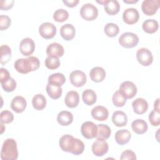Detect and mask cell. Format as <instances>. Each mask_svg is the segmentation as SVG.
Segmentation results:
<instances>
[{
  "instance_id": "obj_1",
  "label": "cell",
  "mask_w": 160,
  "mask_h": 160,
  "mask_svg": "<svg viewBox=\"0 0 160 160\" xmlns=\"http://www.w3.org/2000/svg\"><path fill=\"white\" fill-rule=\"evenodd\" d=\"M40 66L39 59L35 56L18 59L14 64L15 69L19 73L27 74L37 70Z\"/></svg>"
},
{
  "instance_id": "obj_2",
  "label": "cell",
  "mask_w": 160,
  "mask_h": 160,
  "mask_svg": "<svg viewBox=\"0 0 160 160\" xmlns=\"http://www.w3.org/2000/svg\"><path fill=\"white\" fill-rule=\"evenodd\" d=\"M18 158L16 141L12 138L6 139L2 145L1 158L2 160H16Z\"/></svg>"
},
{
  "instance_id": "obj_3",
  "label": "cell",
  "mask_w": 160,
  "mask_h": 160,
  "mask_svg": "<svg viewBox=\"0 0 160 160\" xmlns=\"http://www.w3.org/2000/svg\"><path fill=\"white\" fill-rule=\"evenodd\" d=\"M139 42V38L137 34L126 32L122 33L119 38V44L126 48H132L135 47Z\"/></svg>"
},
{
  "instance_id": "obj_4",
  "label": "cell",
  "mask_w": 160,
  "mask_h": 160,
  "mask_svg": "<svg viewBox=\"0 0 160 160\" xmlns=\"http://www.w3.org/2000/svg\"><path fill=\"white\" fill-rule=\"evenodd\" d=\"M80 15L86 21H93L98 16V9L92 4L86 3L80 9Z\"/></svg>"
},
{
  "instance_id": "obj_5",
  "label": "cell",
  "mask_w": 160,
  "mask_h": 160,
  "mask_svg": "<svg viewBox=\"0 0 160 160\" xmlns=\"http://www.w3.org/2000/svg\"><path fill=\"white\" fill-rule=\"evenodd\" d=\"M136 58L138 61L144 66H150L153 61L152 52L147 48H142L139 49L136 52Z\"/></svg>"
},
{
  "instance_id": "obj_6",
  "label": "cell",
  "mask_w": 160,
  "mask_h": 160,
  "mask_svg": "<svg viewBox=\"0 0 160 160\" xmlns=\"http://www.w3.org/2000/svg\"><path fill=\"white\" fill-rule=\"evenodd\" d=\"M81 132L85 138L88 139H92L97 136L98 126L91 121H86L81 125Z\"/></svg>"
},
{
  "instance_id": "obj_7",
  "label": "cell",
  "mask_w": 160,
  "mask_h": 160,
  "mask_svg": "<svg viewBox=\"0 0 160 160\" xmlns=\"http://www.w3.org/2000/svg\"><path fill=\"white\" fill-rule=\"evenodd\" d=\"M119 91L127 99L134 97L137 93L138 89L136 85L132 82L126 81L121 84Z\"/></svg>"
},
{
  "instance_id": "obj_8",
  "label": "cell",
  "mask_w": 160,
  "mask_h": 160,
  "mask_svg": "<svg viewBox=\"0 0 160 160\" xmlns=\"http://www.w3.org/2000/svg\"><path fill=\"white\" fill-rule=\"evenodd\" d=\"M39 32L43 38L46 39H51L56 34V27L51 22H45L39 26Z\"/></svg>"
},
{
  "instance_id": "obj_9",
  "label": "cell",
  "mask_w": 160,
  "mask_h": 160,
  "mask_svg": "<svg viewBox=\"0 0 160 160\" xmlns=\"http://www.w3.org/2000/svg\"><path fill=\"white\" fill-rule=\"evenodd\" d=\"M160 6L159 0H144L141 4V9L147 16L154 15Z\"/></svg>"
},
{
  "instance_id": "obj_10",
  "label": "cell",
  "mask_w": 160,
  "mask_h": 160,
  "mask_svg": "<svg viewBox=\"0 0 160 160\" xmlns=\"http://www.w3.org/2000/svg\"><path fill=\"white\" fill-rule=\"evenodd\" d=\"M109 149V145L105 139H97L92 145L93 154L98 157L102 156L106 154Z\"/></svg>"
},
{
  "instance_id": "obj_11",
  "label": "cell",
  "mask_w": 160,
  "mask_h": 160,
  "mask_svg": "<svg viewBox=\"0 0 160 160\" xmlns=\"http://www.w3.org/2000/svg\"><path fill=\"white\" fill-rule=\"evenodd\" d=\"M71 83L76 88L82 87L85 84L87 78L85 73L80 70H75L71 72L69 75Z\"/></svg>"
},
{
  "instance_id": "obj_12",
  "label": "cell",
  "mask_w": 160,
  "mask_h": 160,
  "mask_svg": "<svg viewBox=\"0 0 160 160\" xmlns=\"http://www.w3.org/2000/svg\"><path fill=\"white\" fill-rule=\"evenodd\" d=\"M35 50V43L34 41L29 38H24L19 44V51L21 54L25 56L31 55Z\"/></svg>"
},
{
  "instance_id": "obj_13",
  "label": "cell",
  "mask_w": 160,
  "mask_h": 160,
  "mask_svg": "<svg viewBox=\"0 0 160 160\" xmlns=\"http://www.w3.org/2000/svg\"><path fill=\"white\" fill-rule=\"evenodd\" d=\"M122 19L126 24H133L139 21V13L136 8H128L123 12Z\"/></svg>"
},
{
  "instance_id": "obj_14",
  "label": "cell",
  "mask_w": 160,
  "mask_h": 160,
  "mask_svg": "<svg viewBox=\"0 0 160 160\" xmlns=\"http://www.w3.org/2000/svg\"><path fill=\"white\" fill-rule=\"evenodd\" d=\"M27 102L25 98L21 96L14 97L11 102V109L16 113L22 112L26 108Z\"/></svg>"
},
{
  "instance_id": "obj_15",
  "label": "cell",
  "mask_w": 160,
  "mask_h": 160,
  "mask_svg": "<svg viewBox=\"0 0 160 160\" xmlns=\"http://www.w3.org/2000/svg\"><path fill=\"white\" fill-rule=\"evenodd\" d=\"M92 117L97 121H105L109 116V111L102 106H97L93 108L91 112Z\"/></svg>"
},
{
  "instance_id": "obj_16",
  "label": "cell",
  "mask_w": 160,
  "mask_h": 160,
  "mask_svg": "<svg viewBox=\"0 0 160 160\" xmlns=\"http://www.w3.org/2000/svg\"><path fill=\"white\" fill-rule=\"evenodd\" d=\"M133 111L138 114H142L146 112L148 109V103L147 101L141 98H138L132 102Z\"/></svg>"
},
{
  "instance_id": "obj_17",
  "label": "cell",
  "mask_w": 160,
  "mask_h": 160,
  "mask_svg": "<svg viewBox=\"0 0 160 160\" xmlns=\"http://www.w3.org/2000/svg\"><path fill=\"white\" fill-rule=\"evenodd\" d=\"M60 34L61 37L66 41L72 40L76 34V30L71 24H65L60 28Z\"/></svg>"
},
{
  "instance_id": "obj_18",
  "label": "cell",
  "mask_w": 160,
  "mask_h": 160,
  "mask_svg": "<svg viewBox=\"0 0 160 160\" xmlns=\"http://www.w3.org/2000/svg\"><path fill=\"white\" fill-rule=\"evenodd\" d=\"M84 150V142L78 138H72L69 149V152L74 155H79L83 152Z\"/></svg>"
},
{
  "instance_id": "obj_19",
  "label": "cell",
  "mask_w": 160,
  "mask_h": 160,
  "mask_svg": "<svg viewBox=\"0 0 160 160\" xmlns=\"http://www.w3.org/2000/svg\"><path fill=\"white\" fill-rule=\"evenodd\" d=\"M64 102L66 105L70 108H76L79 102V96L75 91H68L65 96Z\"/></svg>"
},
{
  "instance_id": "obj_20",
  "label": "cell",
  "mask_w": 160,
  "mask_h": 160,
  "mask_svg": "<svg viewBox=\"0 0 160 160\" xmlns=\"http://www.w3.org/2000/svg\"><path fill=\"white\" fill-rule=\"evenodd\" d=\"M64 49L63 46L58 42H52L46 48V54L48 56H52L56 57H62L64 54Z\"/></svg>"
},
{
  "instance_id": "obj_21",
  "label": "cell",
  "mask_w": 160,
  "mask_h": 160,
  "mask_svg": "<svg viewBox=\"0 0 160 160\" xmlns=\"http://www.w3.org/2000/svg\"><path fill=\"white\" fill-rule=\"evenodd\" d=\"M112 121L117 127H122L128 122V117L125 112L121 111H116L112 116Z\"/></svg>"
},
{
  "instance_id": "obj_22",
  "label": "cell",
  "mask_w": 160,
  "mask_h": 160,
  "mask_svg": "<svg viewBox=\"0 0 160 160\" xmlns=\"http://www.w3.org/2000/svg\"><path fill=\"white\" fill-rule=\"evenodd\" d=\"M89 76L92 81L100 82L105 78L106 71L102 68L96 66L91 69L89 72Z\"/></svg>"
},
{
  "instance_id": "obj_23",
  "label": "cell",
  "mask_w": 160,
  "mask_h": 160,
  "mask_svg": "<svg viewBox=\"0 0 160 160\" xmlns=\"http://www.w3.org/2000/svg\"><path fill=\"white\" fill-rule=\"evenodd\" d=\"M116 142L119 145L127 144L131 138V134L128 129L118 130L114 136Z\"/></svg>"
},
{
  "instance_id": "obj_24",
  "label": "cell",
  "mask_w": 160,
  "mask_h": 160,
  "mask_svg": "<svg viewBox=\"0 0 160 160\" xmlns=\"http://www.w3.org/2000/svg\"><path fill=\"white\" fill-rule=\"evenodd\" d=\"M57 121L61 126H68L73 121V115L69 111H62L58 113L57 116Z\"/></svg>"
},
{
  "instance_id": "obj_25",
  "label": "cell",
  "mask_w": 160,
  "mask_h": 160,
  "mask_svg": "<svg viewBox=\"0 0 160 160\" xmlns=\"http://www.w3.org/2000/svg\"><path fill=\"white\" fill-rule=\"evenodd\" d=\"M131 128L132 131L138 134L145 133L148 130L147 122L141 119H137L132 122Z\"/></svg>"
},
{
  "instance_id": "obj_26",
  "label": "cell",
  "mask_w": 160,
  "mask_h": 160,
  "mask_svg": "<svg viewBox=\"0 0 160 160\" xmlns=\"http://www.w3.org/2000/svg\"><path fill=\"white\" fill-rule=\"evenodd\" d=\"M46 89L48 96L53 99H59L62 93V89L61 86L54 85L50 83L47 84Z\"/></svg>"
},
{
  "instance_id": "obj_27",
  "label": "cell",
  "mask_w": 160,
  "mask_h": 160,
  "mask_svg": "<svg viewBox=\"0 0 160 160\" xmlns=\"http://www.w3.org/2000/svg\"><path fill=\"white\" fill-rule=\"evenodd\" d=\"M159 28L158 22L156 20L154 19H146L145 20L142 24V28L143 31L148 34H153L156 32Z\"/></svg>"
},
{
  "instance_id": "obj_28",
  "label": "cell",
  "mask_w": 160,
  "mask_h": 160,
  "mask_svg": "<svg viewBox=\"0 0 160 160\" xmlns=\"http://www.w3.org/2000/svg\"><path fill=\"white\" fill-rule=\"evenodd\" d=\"M82 98L83 102L86 104L88 106H91L96 102L97 96L96 92L93 90L90 89H87L82 92Z\"/></svg>"
},
{
  "instance_id": "obj_29",
  "label": "cell",
  "mask_w": 160,
  "mask_h": 160,
  "mask_svg": "<svg viewBox=\"0 0 160 160\" xmlns=\"http://www.w3.org/2000/svg\"><path fill=\"white\" fill-rule=\"evenodd\" d=\"M46 99L44 95L37 94L32 98V104L33 108L38 111L42 110L46 106Z\"/></svg>"
},
{
  "instance_id": "obj_30",
  "label": "cell",
  "mask_w": 160,
  "mask_h": 160,
  "mask_svg": "<svg viewBox=\"0 0 160 160\" xmlns=\"http://www.w3.org/2000/svg\"><path fill=\"white\" fill-rule=\"evenodd\" d=\"M98 126V133L96 136L97 139H108L111 134V128L106 124H99Z\"/></svg>"
},
{
  "instance_id": "obj_31",
  "label": "cell",
  "mask_w": 160,
  "mask_h": 160,
  "mask_svg": "<svg viewBox=\"0 0 160 160\" xmlns=\"http://www.w3.org/2000/svg\"><path fill=\"white\" fill-rule=\"evenodd\" d=\"M120 5L116 0H108L104 5V10L109 15H115L119 11Z\"/></svg>"
},
{
  "instance_id": "obj_32",
  "label": "cell",
  "mask_w": 160,
  "mask_h": 160,
  "mask_svg": "<svg viewBox=\"0 0 160 160\" xmlns=\"http://www.w3.org/2000/svg\"><path fill=\"white\" fill-rule=\"evenodd\" d=\"M66 81L65 76L63 74L60 72H56L52 74L48 77V83L61 86L64 84Z\"/></svg>"
},
{
  "instance_id": "obj_33",
  "label": "cell",
  "mask_w": 160,
  "mask_h": 160,
  "mask_svg": "<svg viewBox=\"0 0 160 160\" xmlns=\"http://www.w3.org/2000/svg\"><path fill=\"white\" fill-rule=\"evenodd\" d=\"M1 51V63L5 64L8 63L12 57L11 48L8 45H2L0 48Z\"/></svg>"
},
{
  "instance_id": "obj_34",
  "label": "cell",
  "mask_w": 160,
  "mask_h": 160,
  "mask_svg": "<svg viewBox=\"0 0 160 160\" xmlns=\"http://www.w3.org/2000/svg\"><path fill=\"white\" fill-rule=\"evenodd\" d=\"M104 33L108 37H115L119 32V28L116 24L109 22L106 24L104 28Z\"/></svg>"
},
{
  "instance_id": "obj_35",
  "label": "cell",
  "mask_w": 160,
  "mask_h": 160,
  "mask_svg": "<svg viewBox=\"0 0 160 160\" xmlns=\"http://www.w3.org/2000/svg\"><path fill=\"white\" fill-rule=\"evenodd\" d=\"M45 66L49 69H56L60 66V61L58 57L48 56L45 59Z\"/></svg>"
},
{
  "instance_id": "obj_36",
  "label": "cell",
  "mask_w": 160,
  "mask_h": 160,
  "mask_svg": "<svg viewBox=\"0 0 160 160\" xmlns=\"http://www.w3.org/2000/svg\"><path fill=\"white\" fill-rule=\"evenodd\" d=\"M112 101L114 105L116 107H122L126 102V99L119 90L113 94Z\"/></svg>"
},
{
  "instance_id": "obj_37",
  "label": "cell",
  "mask_w": 160,
  "mask_h": 160,
  "mask_svg": "<svg viewBox=\"0 0 160 160\" xmlns=\"http://www.w3.org/2000/svg\"><path fill=\"white\" fill-rule=\"evenodd\" d=\"M69 18L68 12L64 9H58L53 14V19L55 21L62 22L65 21Z\"/></svg>"
},
{
  "instance_id": "obj_38",
  "label": "cell",
  "mask_w": 160,
  "mask_h": 160,
  "mask_svg": "<svg viewBox=\"0 0 160 160\" xmlns=\"http://www.w3.org/2000/svg\"><path fill=\"white\" fill-rule=\"evenodd\" d=\"M73 138L72 135L65 134L63 135L59 141V145L61 149L65 152H69V148L71 139Z\"/></svg>"
},
{
  "instance_id": "obj_39",
  "label": "cell",
  "mask_w": 160,
  "mask_h": 160,
  "mask_svg": "<svg viewBox=\"0 0 160 160\" xmlns=\"http://www.w3.org/2000/svg\"><path fill=\"white\" fill-rule=\"evenodd\" d=\"M1 84L2 89L5 91L8 92L13 91L16 88V82L11 77H10L6 81H5L2 82H1Z\"/></svg>"
},
{
  "instance_id": "obj_40",
  "label": "cell",
  "mask_w": 160,
  "mask_h": 160,
  "mask_svg": "<svg viewBox=\"0 0 160 160\" xmlns=\"http://www.w3.org/2000/svg\"><path fill=\"white\" fill-rule=\"evenodd\" d=\"M14 120V115L13 114L8 111L4 110L2 111L0 114V121L3 124H9Z\"/></svg>"
},
{
  "instance_id": "obj_41",
  "label": "cell",
  "mask_w": 160,
  "mask_h": 160,
  "mask_svg": "<svg viewBox=\"0 0 160 160\" xmlns=\"http://www.w3.org/2000/svg\"><path fill=\"white\" fill-rule=\"evenodd\" d=\"M149 121L151 124L153 126H158L160 124V118H159V112L155 110L151 111L149 114Z\"/></svg>"
},
{
  "instance_id": "obj_42",
  "label": "cell",
  "mask_w": 160,
  "mask_h": 160,
  "mask_svg": "<svg viewBox=\"0 0 160 160\" xmlns=\"http://www.w3.org/2000/svg\"><path fill=\"white\" fill-rule=\"evenodd\" d=\"M11 23V18L7 15L0 16V29L1 31L8 29Z\"/></svg>"
},
{
  "instance_id": "obj_43",
  "label": "cell",
  "mask_w": 160,
  "mask_h": 160,
  "mask_svg": "<svg viewBox=\"0 0 160 160\" xmlns=\"http://www.w3.org/2000/svg\"><path fill=\"white\" fill-rule=\"evenodd\" d=\"M121 160H136V156L134 152L131 150L127 149L124 151L120 156Z\"/></svg>"
},
{
  "instance_id": "obj_44",
  "label": "cell",
  "mask_w": 160,
  "mask_h": 160,
  "mask_svg": "<svg viewBox=\"0 0 160 160\" xmlns=\"http://www.w3.org/2000/svg\"><path fill=\"white\" fill-rule=\"evenodd\" d=\"M14 3V1L13 0H1L0 1V9L4 11L9 10L12 8Z\"/></svg>"
},
{
  "instance_id": "obj_45",
  "label": "cell",
  "mask_w": 160,
  "mask_h": 160,
  "mask_svg": "<svg viewBox=\"0 0 160 160\" xmlns=\"http://www.w3.org/2000/svg\"><path fill=\"white\" fill-rule=\"evenodd\" d=\"M1 82H2L9 79L11 76L9 71L3 68H1Z\"/></svg>"
},
{
  "instance_id": "obj_46",
  "label": "cell",
  "mask_w": 160,
  "mask_h": 160,
  "mask_svg": "<svg viewBox=\"0 0 160 160\" xmlns=\"http://www.w3.org/2000/svg\"><path fill=\"white\" fill-rule=\"evenodd\" d=\"M79 0H63L62 2L67 6L69 8H73L75 7L76 6H77V4L79 3Z\"/></svg>"
},
{
  "instance_id": "obj_47",
  "label": "cell",
  "mask_w": 160,
  "mask_h": 160,
  "mask_svg": "<svg viewBox=\"0 0 160 160\" xmlns=\"http://www.w3.org/2000/svg\"><path fill=\"white\" fill-rule=\"evenodd\" d=\"M154 110L159 112V99L158 98L154 103Z\"/></svg>"
},
{
  "instance_id": "obj_48",
  "label": "cell",
  "mask_w": 160,
  "mask_h": 160,
  "mask_svg": "<svg viewBox=\"0 0 160 160\" xmlns=\"http://www.w3.org/2000/svg\"><path fill=\"white\" fill-rule=\"evenodd\" d=\"M123 2L127 4H134L138 2V0H123Z\"/></svg>"
},
{
  "instance_id": "obj_49",
  "label": "cell",
  "mask_w": 160,
  "mask_h": 160,
  "mask_svg": "<svg viewBox=\"0 0 160 160\" xmlns=\"http://www.w3.org/2000/svg\"><path fill=\"white\" fill-rule=\"evenodd\" d=\"M108 0H100V1H96V2L100 4H102L103 6H104L107 2H108Z\"/></svg>"
},
{
  "instance_id": "obj_50",
  "label": "cell",
  "mask_w": 160,
  "mask_h": 160,
  "mask_svg": "<svg viewBox=\"0 0 160 160\" xmlns=\"http://www.w3.org/2000/svg\"><path fill=\"white\" fill-rule=\"evenodd\" d=\"M1 134H2L4 131L5 130V126L3 125V123H2V122H1Z\"/></svg>"
}]
</instances>
